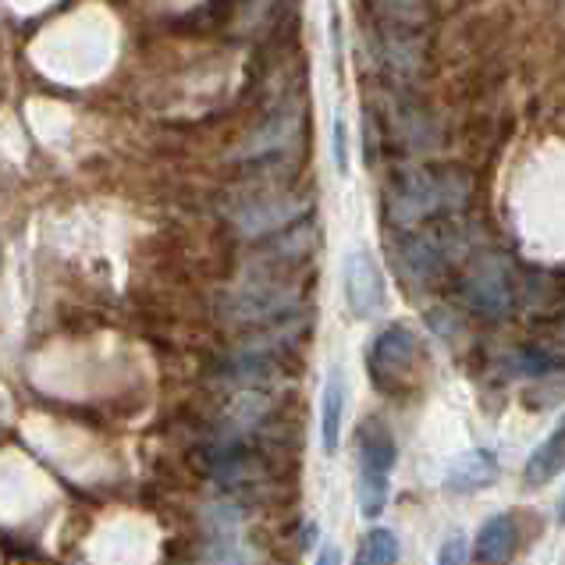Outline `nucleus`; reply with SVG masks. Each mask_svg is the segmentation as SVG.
Here are the masks:
<instances>
[{"label": "nucleus", "mask_w": 565, "mask_h": 565, "mask_svg": "<svg viewBox=\"0 0 565 565\" xmlns=\"http://www.w3.org/2000/svg\"><path fill=\"white\" fill-rule=\"evenodd\" d=\"M331 160L338 174H349V125L342 115H334L331 125Z\"/></svg>", "instance_id": "obj_18"}, {"label": "nucleus", "mask_w": 565, "mask_h": 565, "mask_svg": "<svg viewBox=\"0 0 565 565\" xmlns=\"http://www.w3.org/2000/svg\"><path fill=\"white\" fill-rule=\"evenodd\" d=\"M424 366V342L409 324H387L366 349V374L381 395L402 398L416 392Z\"/></svg>", "instance_id": "obj_3"}, {"label": "nucleus", "mask_w": 565, "mask_h": 565, "mask_svg": "<svg viewBox=\"0 0 565 565\" xmlns=\"http://www.w3.org/2000/svg\"><path fill=\"white\" fill-rule=\"evenodd\" d=\"M558 473H565V416L552 427V434L530 451V459L523 466V488H544L552 483Z\"/></svg>", "instance_id": "obj_12"}, {"label": "nucleus", "mask_w": 565, "mask_h": 565, "mask_svg": "<svg viewBox=\"0 0 565 565\" xmlns=\"http://www.w3.org/2000/svg\"><path fill=\"white\" fill-rule=\"evenodd\" d=\"M299 302L302 288L292 278H285V274L264 267L246 274L235 285V292L228 296V313L242 320V324H270V320L296 313Z\"/></svg>", "instance_id": "obj_5"}, {"label": "nucleus", "mask_w": 565, "mask_h": 565, "mask_svg": "<svg viewBox=\"0 0 565 565\" xmlns=\"http://www.w3.org/2000/svg\"><path fill=\"white\" fill-rule=\"evenodd\" d=\"M466 558H470V547H466V537L456 530V534H451V537L441 544L438 562H434V565H466Z\"/></svg>", "instance_id": "obj_19"}, {"label": "nucleus", "mask_w": 565, "mask_h": 565, "mask_svg": "<svg viewBox=\"0 0 565 565\" xmlns=\"http://www.w3.org/2000/svg\"><path fill=\"white\" fill-rule=\"evenodd\" d=\"M342 419H345V374L342 366H331L324 377V395H320V445L334 456L342 445Z\"/></svg>", "instance_id": "obj_14"}, {"label": "nucleus", "mask_w": 565, "mask_h": 565, "mask_svg": "<svg viewBox=\"0 0 565 565\" xmlns=\"http://www.w3.org/2000/svg\"><path fill=\"white\" fill-rule=\"evenodd\" d=\"M473 200L470 171L456 164H406L384 189V214L398 228H413L430 217L462 214Z\"/></svg>", "instance_id": "obj_1"}, {"label": "nucleus", "mask_w": 565, "mask_h": 565, "mask_svg": "<svg viewBox=\"0 0 565 565\" xmlns=\"http://www.w3.org/2000/svg\"><path fill=\"white\" fill-rule=\"evenodd\" d=\"M558 523H565V494H562V502H558Z\"/></svg>", "instance_id": "obj_21"}, {"label": "nucleus", "mask_w": 565, "mask_h": 565, "mask_svg": "<svg viewBox=\"0 0 565 565\" xmlns=\"http://www.w3.org/2000/svg\"><path fill=\"white\" fill-rule=\"evenodd\" d=\"M498 477H502V466H498L494 451L473 448V451H462V456L448 466L445 491L448 494H477L483 488H491Z\"/></svg>", "instance_id": "obj_11"}, {"label": "nucleus", "mask_w": 565, "mask_h": 565, "mask_svg": "<svg viewBox=\"0 0 565 565\" xmlns=\"http://www.w3.org/2000/svg\"><path fill=\"white\" fill-rule=\"evenodd\" d=\"M466 253H470V238L456 214L398 228L392 238V264L409 288H434L445 281V274L462 264Z\"/></svg>", "instance_id": "obj_2"}, {"label": "nucleus", "mask_w": 565, "mask_h": 565, "mask_svg": "<svg viewBox=\"0 0 565 565\" xmlns=\"http://www.w3.org/2000/svg\"><path fill=\"white\" fill-rule=\"evenodd\" d=\"M381 54H384L387 68L402 78H416L424 72V43H419L416 29L384 25L381 29Z\"/></svg>", "instance_id": "obj_13"}, {"label": "nucleus", "mask_w": 565, "mask_h": 565, "mask_svg": "<svg viewBox=\"0 0 565 565\" xmlns=\"http://www.w3.org/2000/svg\"><path fill=\"white\" fill-rule=\"evenodd\" d=\"M302 107L299 100H288L281 104L274 115H267L260 125H256V132L242 142L238 153L242 160H270V157H281L288 153L299 142V132H302Z\"/></svg>", "instance_id": "obj_9"}, {"label": "nucleus", "mask_w": 565, "mask_h": 565, "mask_svg": "<svg viewBox=\"0 0 565 565\" xmlns=\"http://www.w3.org/2000/svg\"><path fill=\"white\" fill-rule=\"evenodd\" d=\"M313 565H342V552H338L334 544H324V547H320V555H317Z\"/></svg>", "instance_id": "obj_20"}, {"label": "nucleus", "mask_w": 565, "mask_h": 565, "mask_svg": "<svg viewBox=\"0 0 565 565\" xmlns=\"http://www.w3.org/2000/svg\"><path fill=\"white\" fill-rule=\"evenodd\" d=\"M398 562V537L392 530H370V534L360 541V552L352 565H395Z\"/></svg>", "instance_id": "obj_16"}, {"label": "nucleus", "mask_w": 565, "mask_h": 565, "mask_svg": "<svg viewBox=\"0 0 565 565\" xmlns=\"http://www.w3.org/2000/svg\"><path fill=\"white\" fill-rule=\"evenodd\" d=\"M356 456H360V470H356L360 512L366 515V520H377L387 505V494H392V470L398 462L395 434L381 416H366L360 424Z\"/></svg>", "instance_id": "obj_4"}, {"label": "nucleus", "mask_w": 565, "mask_h": 565, "mask_svg": "<svg viewBox=\"0 0 565 565\" xmlns=\"http://www.w3.org/2000/svg\"><path fill=\"white\" fill-rule=\"evenodd\" d=\"M558 366H562V360L552 356V352H541V349H520L515 356H509V370H512V374L547 377V374H555Z\"/></svg>", "instance_id": "obj_17"}, {"label": "nucleus", "mask_w": 565, "mask_h": 565, "mask_svg": "<svg viewBox=\"0 0 565 565\" xmlns=\"http://www.w3.org/2000/svg\"><path fill=\"white\" fill-rule=\"evenodd\" d=\"M370 8L377 11V19L384 25H398V29H427L434 19V4L430 0H370Z\"/></svg>", "instance_id": "obj_15"}, {"label": "nucleus", "mask_w": 565, "mask_h": 565, "mask_svg": "<svg viewBox=\"0 0 565 565\" xmlns=\"http://www.w3.org/2000/svg\"><path fill=\"white\" fill-rule=\"evenodd\" d=\"M462 302L470 306L473 313L488 317V320H502L512 313L515 306V281L512 270L488 256V260L473 264L462 274Z\"/></svg>", "instance_id": "obj_7"}, {"label": "nucleus", "mask_w": 565, "mask_h": 565, "mask_svg": "<svg viewBox=\"0 0 565 565\" xmlns=\"http://www.w3.org/2000/svg\"><path fill=\"white\" fill-rule=\"evenodd\" d=\"M523 512H498L477 530L473 544V565H512L520 552L530 544L523 530Z\"/></svg>", "instance_id": "obj_10"}, {"label": "nucleus", "mask_w": 565, "mask_h": 565, "mask_svg": "<svg viewBox=\"0 0 565 565\" xmlns=\"http://www.w3.org/2000/svg\"><path fill=\"white\" fill-rule=\"evenodd\" d=\"M342 288H345L349 313L356 320H374L387 302L384 270L377 264V256L363 246L349 249L342 264Z\"/></svg>", "instance_id": "obj_8"}, {"label": "nucleus", "mask_w": 565, "mask_h": 565, "mask_svg": "<svg viewBox=\"0 0 565 565\" xmlns=\"http://www.w3.org/2000/svg\"><path fill=\"white\" fill-rule=\"evenodd\" d=\"M306 214H310V200L292 189H256L232 206V221L246 238L281 235L306 221Z\"/></svg>", "instance_id": "obj_6"}]
</instances>
